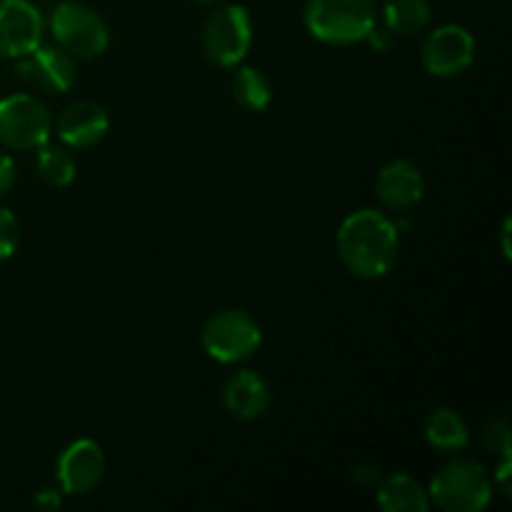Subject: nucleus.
Returning a JSON list of instances; mask_svg holds the SVG:
<instances>
[{
	"instance_id": "f257e3e1",
	"label": "nucleus",
	"mask_w": 512,
	"mask_h": 512,
	"mask_svg": "<svg viewBox=\"0 0 512 512\" xmlns=\"http://www.w3.org/2000/svg\"><path fill=\"white\" fill-rule=\"evenodd\" d=\"M335 248L340 263L350 273L365 280H378L388 275L398 260V225L378 210H355L340 225Z\"/></svg>"
},
{
	"instance_id": "f03ea898",
	"label": "nucleus",
	"mask_w": 512,
	"mask_h": 512,
	"mask_svg": "<svg viewBox=\"0 0 512 512\" xmlns=\"http://www.w3.org/2000/svg\"><path fill=\"white\" fill-rule=\"evenodd\" d=\"M305 28L320 43H360L375 28V0H308L303 10Z\"/></svg>"
},
{
	"instance_id": "7ed1b4c3",
	"label": "nucleus",
	"mask_w": 512,
	"mask_h": 512,
	"mask_svg": "<svg viewBox=\"0 0 512 512\" xmlns=\"http://www.w3.org/2000/svg\"><path fill=\"white\" fill-rule=\"evenodd\" d=\"M428 498L445 512H480L493 500V483L480 463L453 460L435 473Z\"/></svg>"
},
{
	"instance_id": "20e7f679",
	"label": "nucleus",
	"mask_w": 512,
	"mask_h": 512,
	"mask_svg": "<svg viewBox=\"0 0 512 512\" xmlns=\"http://www.w3.org/2000/svg\"><path fill=\"white\" fill-rule=\"evenodd\" d=\"M48 28L58 48L73 58H98L110 45L108 23L90 5L78 0H63L55 5Z\"/></svg>"
},
{
	"instance_id": "39448f33",
	"label": "nucleus",
	"mask_w": 512,
	"mask_h": 512,
	"mask_svg": "<svg viewBox=\"0 0 512 512\" xmlns=\"http://www.w3.org/2000/svg\"><path fill=\"white\" fill-rule=\"evenodd\" d=\"M200 343L210 358L223 365H233L258 353L263 333L258 320L245 310H220L203 325Z\"/></svg>"
},
{
	"instance_id": "423d86ee",
	"label": "nucleus",
	"mask_w": 512,
	"mask_h": 512,
	"mask_svg": "<svg viewBox=\"0 0 512 512\" xmlns=\"http://www.w3.org/2000/svg\"><path fill=\"white\" fill-rule=\"evenodd\" d=\"M253 23L243 5H223L203 25V53L220 68H233L248 55Z\"/></svg>"
},
{
	"instance_id": "0eeeda50",
	"label": "nucleus",
	"mask_w": 512,
	"mask_h": 512,
	"mask_svg": "<svg viewBox=\"0 0 512 512\" xmlns=\"http://www.w3.org/2000/svg\"><path fill=\"white\" fill-rule=\"evenodd\" d=\"M50 120L48 108L35 95H8L0 100V143L10 150H35L48 143Z\"/></svg>"
},
{
	"instance_id": "6e6552de",
	"label": "nucleus",
	"mask_w": 512,
	"mask_h": 512,
	"mask_svg": "<svg viewBox=\"0 0 512 512\" xmlns=\"http://www.w3.org/2000/svg\"><path fill=\"white\" fill-rule=\"evenodd\" d=\"M423 68L435 78H453L475 60V38L463 25H440L425 38L420 50Z\"/></svg>"
},
{
	"instance_id": "1a4fd4ad",
	"label": "nucleus",
	"mask_w": 512,
	"mask_h": 512,
	"mask_svg": "<svg viewBox=\"0 0 512 512\" xmlns=\"http://www.w3.org/2000/svg\"><path fill=\"white\" fill-rule=\"evenodd\" d=\"M43 43V15L30 0H0V60H18Z\"/></svg>"
},
{
	"instance_id": "9d476101",
	"label": "nucleus",
	"mask_w": 512,
	"mask_h": 512,
	"mask_svg": "<svg viewBox=\"0 0 512 512\" xmlns=\"http://www.w3.org/2000/svg\"><path fill=\"white\" fill-rule=\"evenodd\" d=\"M15 70L23 83L43 90V93H65L75 83L73 55H68L58 45L53 48V45L40 43L30 53L20 55Z\"/></svg>"
},
{
	"instance_id": "9b49d317",
	"label": "nucleus",
	"mask_w": 512,
	"mask_h": 512,
	"mask_svg": "<svg viewBox=\"0 0 512 512\" xmlns=\"http://www.w3.org/2000/svg\"><path fill=\"white\" fill-rule=\"evenodd\" d=\"M105 473V455L95 440L80 438L58 458V483L63 493L85 495L98 488Z\"/></svg>"
},
{
	"instance_id": "f8f14e48",
	"label": "nucleus",
	"mask_w": 512,
	"mask_h": 512,
	"mask_svg": "<svg viewBox=\"0 0 512 512\" xmlns=\"http://www.w3.org/2000/svg\"><path fill=\"white\" fill-rule=\"evenodd\" d=\"M110 128V118L103 105L93 100H78L60 113L55 130L58 138L70 148H90L100 143Z\"/></svg>"
},
{
	"instance_id": "ddd939ff",
	"label": "nucleus",
	"mask_w": 512,
	"mask_h": 512,
	"mask_svg": "<svg viewBox=\"0 0 512 512\" xmlns=\"http://www.w3.org/2000/svg\"><path fill=\"white\" fill-rule=\"evenodd\" d=\"M375 193L390 210H408L423 200L425 180L410 160H390L375 178Z\"/></svg>"
},
{
	"instance_id": "4468645a",
	"label": "nucleus",
	"mask_w": 512,
	"mask_h": 512,
	"mask_svg": "<svg viewBox=\"0 0 512 512\" xmlns=\"http://www.w3.org/2000/svg\"><path fill=\"white\" fill-rule=\"evenodd\" d=\"M223 405L233 418L255 420L268 410L270 388L253 370H240L225 380Z\"/></svg>"
},
{
	"instance_id": "2eb2a0df",
	"label": "nucleus",
	"mask_w": 512,
	"mask_h": 512,
	"mask_svg": "<svg viewBox=\"0 0 512 512\" xmlns=\"http://www.w3.org/2000/svg\"><path fill=\"white\" fill-rule=\"evenodd\" d=\"M378 505L385 512H428V490L405 473L388 475L378 483Z\"/></svg>"
},
{
	"instance_id": "dca6fc26",
	"label": "nucleus",
	"mask_w": 512,
	"mask_h": 512,
	"mask_svg": "<svg viewBox=\"0 0 512 512\" xmlns=\"http://www.w3.org/2000/svg\"><path fill=\"white\" fill-rule=\"evenodd\" d=\"M425 440L430 448L440 450V453H458L468 445L470 433L465 420L455 410L438 408L425 423Z\"/></svg>"
},
{
	"instance_id": "f3484780",
	"label": "nucleus",
	"mask_w": 512,
	"mask_h": 512,
	"mask_svg": "<svg viewBox=\"0 0 512 512\" xmlns=\"http://www.w3.org/2000/svg\"><path fill=\"white\" fill-rule=\"evenodd\" d=\"M430 15H433V10H430L428 0H390L385 5L383 18L388 33L415 35L428 28Z\"/></svg>"
},
{
	"instance_id": "a211bd4d",
	"label": "nucleus",
	"mask_w": 512,
	"mask_h": 512,
	"mask_svg": "<svg viewBox=\"0 0 512 512\" xmlns=\"http://www.w3.org/2000/svg\"><path fill=\"white\" fill-rule=\"evenodd\" d=\"M233 95L243 108L263 110L268 108L273 90H270L268 78L255 68H243L233 80Z\"/></svg>"
},
{
	"instance_id": "6ab92c4d",
	"label": "nucleus",
	"mask_w": 512,
	"mask_h": 512,
	"mask_svg": "<svg viewBox=\"0 0 512 512\" xmlns=\"http://www.w3.org/2000/svg\"><path fill=\"white\" fill-rule=\"evenodd\" d=\"M38 153V175L53 188H65L75 180V160L73 155L65 153L63 148H50L40 145Z\"/></svg>"
},
{
	"instance_id": "aec40b11",
	"label": "nucleus",
	"mask_w": 512,
	"mask_h": 512,
	"mask_svg": "<svg viewBox=\"0 0 512 512\" xmlns=\"http://www.w3.org/2000/svg\"><path fill=\"white\" fill-rule=\"evenodd\" d=\"M20 243L18 218L8 208H0V260L13 258Z\"/></svg>"
},
{
	"instance_id": "412c9836",
	"label": "nucleus",
	"mask_w": 512,
	"mask_h": 512,
	"mask_svg": "<svg viewBox=\"0 0 512 512\" xmlns=\"http://www.w3.org/2000/svg\"><path fill=\"white\" fill-rule=\"evenodd\" d=\"M485 445H488L493 453L510 455V430L505 425V420H490L485 425Z\"/></svg>"
},
{
	"instance_id": "4be33fe9",
	"label": "nucleus",
	"mask_w": 512,
	"mask_h": 512,
	"mask_svg": "<svg viewBox=\"0 0 512 512\" xmlns=\"http://www.w3.org/2000/svg\"><path fill=\"white\" fill-rule=\"evenodd\" d=\"M353 480L358 485H363V488H378L383 475H380V470L375 468V465H358L353 473Z\"/></svg>"
},
{
	"instance_id": "5701e85b",
	"label": "nucleus",
	"mask_w": 512,
	"mask_h": 512,
	"mask_svg": "<svg viewBox=\"0 0 512 512\" xmlns=\"http://www.w3.org/2000/svg\"><path fill=\"white\" fill-rule=\"evenodd\" d=\"M15 183V163L8 153H0V195L8 193Z\"/></svg>"
},
{
	"instance_id": "b1692460",
	"label": "nucleus",
	"mask_w": 512,
	"mask_h": 512,
	"mask_svg": "<svg viewBox=\"0 0 512 512\" xmlns=\"http://www.w3.org/2000/svg\"><path fill=\"white\" fill-rule=\"evenodd\" d=\"M60 490H53V488H45V490H40L38 495H35V505H38V508H43V510H55V508H60V503H63V498H60Z\"/></svg>"
},
{
	"instance_id": "393cba45",
	"label": "nucleus",
	"mask_w": 512,
	"mask_h": 512,
	"mask_svg": "<svg viewBox=\"0 0 512 512\" xmlns=\"http://www.w3.org/2000/svg\"><path fill=\"white\" fill-rule=\"evenodd\" d=\"M498 483H500V493L510 495V455H503V463L498 468Z\"/></svg>"
},
{
	"instance_id": "a878e982",
	"label": "nucleus",
	"mask_w": 512,
	"mask_h": 512,
	"mask_svg": "<svg viewBox=\"0 0 512 512\" xmlns=\"http://www.w3.org/2000/svg\"><path fill=\"white\" fill-rule=\"evenodd\" d=\"M195 3H203V5H213V3H223V0H195Z\"/></svg>"
}]
</instances>
